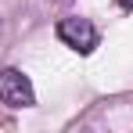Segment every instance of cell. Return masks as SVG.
Instances as JSON below:
<instances>
[{
  "instance_id": "cell-1",
  "label": "cell",
  "mask_w": 133,
  "mask_h": 133,
  "mask_svg": "<svg viewBox=\"0 0 133 133\" xmlns=\"http://www.w3.org/2000/svg\"><path fill=\"white\" fill-rule=\"evenodd\" d=\"M58 40L68 47V50H76V54H94L97 43H101V32H97V25L83 18V15H72V18H61L58 22Z\"/></svg>"
},
{
  "instance_id": "cell-2",
  "label": "cell",
  "mask_w": 133,
  "mask_h": 133,
  "mask_svg": "<svg viewBox=\"0 0 133 133\" xmlns=\"http://www.w3.org/2000/svg\"><path fill=\"white\" fill-rule=\"evenodd\" d=\"M0 104L7 108H32L36 90L22 68H0Z\"/></svg>"
},
{
  "instance_id": "cell-3",
  "label": "cell",
  "mask_w": 133,
  "mask_h": 133,
  "mask_svg": "<svg viewBox=\"0 0 133 133\" xmlns=\"http://www.w3.org/2000/svg\"><path fill=\"white\" fill-rule=\"evenodd\" d=\"M119 7H126V11H133V0H119Z\"/></svg>"
}]
</instances>
